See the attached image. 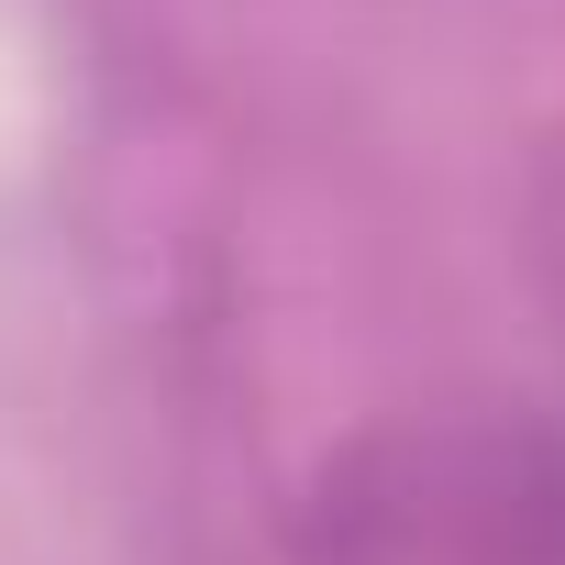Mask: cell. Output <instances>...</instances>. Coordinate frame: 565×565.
<instances>
[{
    "instance_id": "obj_1",
    "label": "cell",
    "mask_w": 565,
    "mask_h": 565,
    "mask_svg": "<svg viewBox=\"0 0 565 565\" xmlns=\"http://www.w3.org/2000/svg\"><path fill=\"white\" fill-rule=\"evenodd\" d=\"M311 565H565V422H411L322 466Z\"/></svg>"
}]
</instances>
